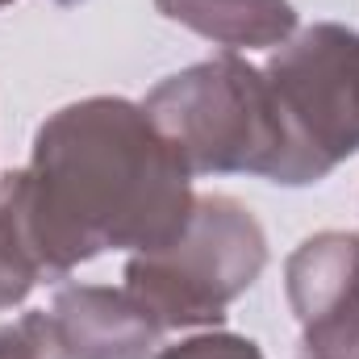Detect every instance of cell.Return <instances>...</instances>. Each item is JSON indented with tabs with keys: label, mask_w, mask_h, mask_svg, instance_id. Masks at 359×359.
Returning <instances> with one entry per match:
<instances>
[{
	"label": "cell",
	"mask_w": 359,
	"mask_h": 359,
	"mask_svg": "<svg viewBox=\"0 0 359 359\" xmlns=\"http://www.w3.org/2000/svg\"><path fill=\"white\" fill-rule=\"evenodd\" d=\"M0 4H8V0H0Z\"/></svg>",
	"instance_id": "11"
},
{
	"label": "cell",
	"mask_w": 359,
	"mask_h": 359,
	"mask_svg": "<svg viewBox=\"0 0 359 359\" xmlns=\"http://www.w3.org/2000/svg\"><path fill=\"white\" fill-rule=\"evenodd\" d=\"M288 305L301 326H322L359 313V234L326 230L305 238L288 268Z\"/></svg>",
	"instance_id": "6"
},
{
	"label": "cell",
	"mask_w": 359,
	"mask_h": 359,
	"mask_svg": "<svg viewBox=\"0 0 359 359\" xmlns=\"http://www.w3.org/2000/svg\"><path fill=\"white\" fill-rule=\"evenodd\" d=\"M46 276L104 251H155L192 213V168L142 104L92 96L59 109L34 159L4 176Z\"/></svg>",
	"instance_id": "1"
},
{
	"label": "cell",
	"mask_w": 359,
	"mask_h": 359,
	"mask_svg": "<svg viewBox=\"0 0 359 359\" xmlns=\"http://www.w3.org/2000/svg\"><path fill=\"white\" fill-rule=\"evenodd\" d=\"M0 359H63L50 313H25L13 326H0Z\"/></svg>",
	"instance_id": "8"
},
{
	"label": "cell",
	"mask_w": 359,
	"mask_h": 359,
	"mask_svg": "<svg viewBox=\"0 0 359 359\" xmlns=\"http://www.w3.org/2000/svg\"><path fill=\"white\" fill-rule=\"evenodd\" d=\"M155 359H264V351L251 339H238V334H196L188 343L159 351Z\"/></svg>",
	"instance_id": "10"
},
{
	"label": "cell",
	"mask_w": 359,
	"mask_h": 359,
	"mask_svg": "<svg viewBox=\"0 0 359 359\" xmlns=\"http://www.w3.org/2000/svg\"><path fill=\"white\" fill-rule=\"evenodd\" d=\"M268 80L301 142L334 172L359 155V34L309 25L268 63Z\"/></svg>",
	"instance_id": "4"
},
{
	"label": "cell",
	"mask_w": 359,
	"mask_h": 359,
	"mask_svg": "<svg viewBox=\"0 0 359 359\" xmlns=\"http://www.w3.org/2000/svg\"><path fill=\"white\" fill-rule=\"evenodd\" d=\"M268 264V238L255 213L222 192L196 196L172 243L138 251L126 264V288L168 326L222 322L226 305L243 297Z\"/></svg>",
	"instance_id": "3"
},
{
	"label": "cell",
	"mask_w": 359,
	"mask_h": 359,
	"mask_svg": "<svg viewBox=\"0 0 359 359\" xmlns=\"http://www.w3.org/2000/svg\"><path fill=\"white\" fill-rule=\"evenodd\" d=\"M63 359H147L159 343V322L130 288H63L50 309Z\"/></svg>",
	"instance_id": "5"
},
{
	"label": "cell",
	"mask_w": 359,
	"mask_h": 359,
	"mask_svg": "<svg viewBox=\"0 0 359 359\" xmlns=\"http://www.w3.org/2000/svg\"><path fill=\"white\" fill-rule=\"evenodd\" d=\"M301 359H359V313L305 326Z\"/></svg>",
	"instance_id": "9"
},
{
	"label": "cell",
	"mask_w": 359,
	"mask_h": 359,
	"mask_svg": "<svg viewBox=\"0 0 359 359\" xmlns=\"http://www.w3.org/2000/svg\"><path fill=\"white\" fill-rule=\"evenodd\" d=\"M168 21L188 25L192 34L238 46H284L297 29V13L288 0H155Z\"/></svg>",
	"instance_id": "7"
},
{
	"label": "cell",
	"mask_w": 359,
	"mask_h": 359,
	"mask_svg": "<svg viewBox=\"0 0 359 359\" xmlns=\"http://www.w3.org/2000/svg\"><path fill=\"white\" fill-rule=\"evenodd\" d=\"M192 172H251L271 184H318L330 168L301 142L268 72L238 55L168 76L142 104Z\"/></svg>",
	"instance_id": "2"
}]
</instances>
